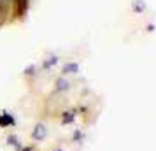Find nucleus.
<instances>
[{"mask_svg": "<svg viewBox=\"0 0 156 151\" xmlns=\"http://www.w3.org/2000/svg\"><path fill=\"white\" fill-rule=\"evenodd\" d=\"M56 63H58V56H49V58H46V60H44L42 67L46 69V70H49V69H53Z\"/></svg>", "mask_w": 156, "mask_h": 151, "instance_id": "nucleus-8", "label": "nucleus"}, {"mask_svg": "<svg viewBox=\"0 0 156 151\" xmlns=\"http://www.w3.org/2000/svg\"><path fill=\"white\" fill-rule=\"evenodd\" d=\"M79 72V65L76 62H69V63H65L62 67V74H63L65 77L67 76H74V74H77Z\"/></svg>", "mask_w": 156, "mask_h": 151, "instance_id": "nucleus-5", "label": "nucleus"}, {"mask_svg": "<svg viewBox=\"0 0 156 151\" xmlns=\"http://www.w3.org/2000/svg\"><path fill=\"white\" fill-rule=\"evenodd\" d=\"M51 151H65V149H63V148H53Z\"/></svg>", "mask_w": 156, "mask_h": 151, "instance_id": "nucleus-11", "label": "nucleus"}, {"mask_svg": "<svg viewBox=\"0 0 156 151\" xmlns=\"http://www.w3.org/2000/svg\"><path fill=\"white\" fill-rule=\"evenodd\" d=\"M77 109H67L63 111L62 114H60V121L62 125H72V123L76 121V118H77Z\"/></svg>", "mask_w": 156, "mask_h": 151, "instance_id": "nucleus-3", "label": "nucleus"}, {"mask_svg": "<svg viewBox=\"0 0 156 151\" xmlns=\"http://www.w3.org/2000/svg\"><path fill=\"white\" fill-rule=\"evenodd\" d=\"M70 81L67 79L65 76H62V77H58L56 81H55V92L56 93H67L69 90H70Z\"/></svg>", "mask_w": 156, "mask_h": 151, "instance_id": "nucleus-4", "label": "nucleus"}, {"mask_svg": "<svg viewBox=\"0 0 156 151\" xmlns=\"http://www.w3.org/2000/svg\"><path fill=\"white\" fill-rule=\"evenodd\" d=\"M70 141H72V142H76V144H81L83 141H84V132H83V130H79V128H76L74 132H72Z\"/></svg>", "mask_w": 156, "mask_h": 151, "instance_id": "nucleus-7", "label": "nucleus"}, {"mask_svg": "<svg viewBox=\"0 0 156 151\" xmlns=\"http://www.w3.org/2000/svg\"><path fill=\"white\" fill-rule=\"evenodd\" d=\"M20 151H37V148H35V146H32V144H30V146H23V148H21Z\"/></svg>", "mask_w": 156, "mask_h": 151, "instance_id": "nucleus-10", "label": "nucleus"}, {"mask_svg": "<svg viewBox=\"0 0 156 151\" xmlns=\"http://www.w3.org/2000/svg\"><path fill=\"white\" fill-rule=\"evenodd\" d=\"M5 142H7V146H11V148H14L16 151H20L23 148L21 144V139L18 135H14V134H11V135H7V139H5Z\"/></svg>", "mask_w": 156, "mask_h": 151, "instance_id": "nucleus-6", "label": "nucleus"}, {"mask_svg": "<svg viewBox=\"0 0 156 151\" xmlns=\"http://www.w3.org/2000/svg\"><path fill=\"white\" fill-rule=\"evenodd\" d=\"M30 137H32V141L34 142H41V141H44L46 137H48V125L42 121H39L32 128V134H30Z\"/></svg>", "mask_w": 156, "mask_h": 151, "instance_id": "nucleus-1", "label": "nucleus"}, {"mask_svg": "<svg viewBox=\"0 0 156 151\" xmlns=\"http://www.w3.org/2000/svg\"><path fill=\"white\" fill-rule=\"evenodd\" d=\"M25 76H27V77H30V76H32V77H34V76H37V67H35V65L27 67V69H25Z\"/></svg>", "mask_w": 156, "mask_h": 151, "instance_id": "nucleus-9", "label": "nucleus"}, {"mask_svg": "<svg viewBox=\"0 0 156 151\" xmlns=\"http://www.w3.org/2000/svg\"><path fill=\"white\" fill-rule=\"evenodd\" d=\"M14 125H16V118L12 113H9V111L0 113V128H11Z\"/></svg>", "mask_w": 156, "mask_h": 151, "instance_id": "nucleus-2", "label": "nucleus"}]
</instances>
